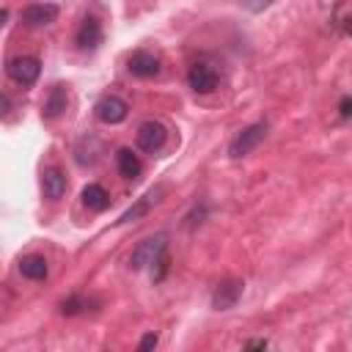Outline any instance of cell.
<instances>
[{
    "mask_svg": "<svg viewBox=\"0 0 352 352\" xmlns=\"http://www.w3.org/2000/svg\"><path fill=\"white\" fill-rule=\"evenodd\" d=\"M165 250H168V234H162V231L151 234V236L138 242V248L129 256V267L132 270H143L148 264H157L160 258H165Z\"/></svg>",
    "mask_w": 352,
    "mask_h": 352,
    "instance_id": "6da1fadb",
    "label": "cell"
},
{
    "mask_svg": "<svg viewBox=\"0 0 352 352\" xmlns=\"http://www.w3.org/2000/svg\"><path fill=\"white\" fill-rule=\"evenodd\" d=\"M264 138H267V124H264V121L245 126V129H242V132L228 143V157H234V160L248 157L253 148H258V143H261Z\"/></svg>",
    "mask_w": 352,
    "mask_h": 352,
    "instance_id": "7a4b0ae2",
    "label": "cell"
},
{
    "mask_svg": "<svg viewBox=\"0 0 352 352\" xmlns=\"http://www.w3.org/2000/svg\"><path fill=\"white\" fill-rule=\"evenodd\" d=\"M6 72H8V77H11L14 82H19V85L28 88V85H33V82L38 80L41 63H38V58H33V55H16V58L8 60Z\"/></svg>",
    "mask_w": 352,
    "mask_h": 352,
    "instance_id": "3957f363",
    "label": "cell"
},
{
    "mask_svg": "<svg viewBox=\"0 0 352 352\" xmlns=\"http://www.w3.org/2000/svg\"><path fill=\"white\" fill-rule=\"evenodd\" d=\"M135 140H138V148H140V151L154 154V151H160V148L165 146V140H168V129H165L160 121H143V124L138 126Z\"/></svg>",
    "mask_w": 352,
    "mask_h": 352,
    "instance_id": "277c9868",
    "label": "cell"
},
{
    "mask_svg": "<svg viewBox=\"0 0 352 352\" xmlns=\"http://www.w3.org/2000/svg\"><path fill=\"white\" fill-rule=\"evenodd\" d=\"M187 82H190V88H192L195 94H212V91L217 88V82H220V74H217L214 66L198 60V63L190 66V72H187Z\"/></svg>",
    "mask_w": 352,
    "mask_h": 352,
    "instance_id": "5b68a950",
    "label": "cell"
},
{
    "mask_svg": "<svg viewBox=\"0 0 352 352\" xmlns=\"http://www.w3.org/2000/svg\"><path fill=\"white\" fill-rule=\"evenodd\" d=\"M242 289H245V283H242L239 278H226V280H220L217 289L212 292V308H217V311L234 308V305L239 302V297H242Z\"/></svg>",
    "mask_w": 352,
    "mask_h": 352,
    "instance_id": "8992f818",
    "label": "cell"
},
{
    "mask_svg": "<svg viewBox=\"0 0 352 352\" xmlns=\"http://www.w3.org/2000/svg\"><path fill=\"white\" fill-rule=\"evenodd\" d=\"M126 113H129V104H126L121 96H116V94L102 96V99L96 102V116H99V121H104V124H121V121L126 118Z\"/></svg>",
    "mask_w": 352,
    "mask_h": 352,
    "instance_id": "52a82bcc",
    "label": "cell"
},
{
    "mask_svg": "<svg viewBox=\"0 0 352 352\" xmlns=\"http://www.w3.org/2000/svg\"><path fill=\"white\" fill-rule=\"evenodd\" d=\"M58 6L55 3H30V6H25L22 8V22L28 25V28H41V25H50V22H55V16H58Z\"/></svg>",
    "mask_w": 352,
    "mask_h": 352,
    "instance_id": "ba28073f",
    "label": "cell"
},
{
    "mask_svg": "<svg viewBox=\"0 0 352 352\" xmlns=\"http://www.w3.org/2000/svg\"><path fill=\"white\" fill-rule=\"evenodd\" d=\"M74 44H77L80 50H96V47L102 44V22H99L94 14H88V16L80 22V28H77V33H74Z\"/></svg>",
    "mask_w": 352,
    "mask_h": 352,
    "instance_id": "9c48e42d",
    "label": "cell"
},
{
    "mask_svg": "<svg viewBox=\"0 0 352 352\" xmlns=\"http://www.w3.org/2000/svg\"><path fill=\"white\" fill-rule=\"evenodd\" d=\"M126 69H129V74H135L140 80H148V77H154L160 72V58L146 52V50H138V52H132L126 58Z\"/></svg>",
    "mask_w": 352,
    "mask_h": 352,
    "instance_id": "30bf717a",
    "label": "cell"
},
{
    "mask_svg": "<svg viewBox=\"0 0 352 352\" xmlns=\"http://www.w3.org/2000/svg\"><path fill=\"white\" fill-rule=\"evenodd\" d=\"M41 190H44V198L60 201L63 192H66V176H63L58 168H47V170L41 173Z\"/></svg>",
    "mask_w": 352,
    "mask_h": 352,
    "instance_id": "8fae6325",
    "label": "cell"
},
{
    "mask_svg": "<svg viewBox=\"0 0 352 352\" xmlns=\"http://www.w3.org/2000/svg\"><path fill=\"white\" fill-rule=\"evenodd\" d=\"M19 272H22V278H28V280H44L47 272H50V267H47V258H44V256L28 253V256L19 258Z\"/></svg>",
    "mask_w": 352,
    "mask_h": 352,
    "instance_id": "7c38bea8",
    "label": "cell"
},
{
    "mask_svg": "<svg viewBox=\"0 0 352 352\" xmlns=\"http://www.w3.org/2000/svg\"><path fill=\"white\" fill-rule=\"evenodd\" d=\"M80 198H82V206L91 209V212H102L110 204V192L102 184H96V182L94 184H85L82 192H80Z\"/></svg>",
    "mask_w": 352,
    "mask_h": 352,
    "instance_id": "4fadbf2b",
    "label": "cell"
},
{
    "mask_svg": "<svg viewBox=\"0 0 352 352\" xmlns=\"http://www.w3.org/2000/svg\"><path fill=\"white\" fill-rule=\"evenodd\" d=\"M63 110H66V88L63 85H52L50 94H47V102H44L41 116L44 118H58Z\"/></svg>",
    "mask_w": 352,
    "mask_h": 352,
    "instance_id": "5bb4252c",
    "label": "cell"
},
{
    "mask_svg": "<svg viewBox=\"0 0 352 352\" xmlns=\"http://www.w3.org/2000/svg\"><path fill=\"white\" fill-rule=\"evenodd\" d=\"M99 154H102V143L91 135V138H82L80 143H77V148H74V160L80 162V165H94L96 160H99Z\"/></svg>",
    "mask_w": 352,
    "mask_h": 352,
    "instance_id": "9a60e30c",
    "label": "cell"
},
{
    "mask_svg": "<svg viewBox=\"0 0 352 352\" xmlns=\"http://www.w3.org/2000/svg\"><path fill=\"white\" fill-rule=\"evenodd\" d=\"M116 165H118V173H121L124 179L140 176V160H138V154H135L132 148H118V151H116Z\"/></svg>",
    "mask_w": 352,
    "mask_h": 352,
    "instance_id": "2e32d148",
    "label": "cell"
},
{
    "mask_svg": "<svg viewBox=\"0 0 352 352\" xmlns=\"http://www.w3.org/2000/svg\"><path fill=\"white\" fill-rule=\"evenodd\" d=\"M96 305H99V300H94V297H85V294H69V297L60 302V314H63V316H77V314L91 311V308H96Z\"/></svg>",
    "mask_w": 352,
    "mask_h": 352,
    "instance_id": "e0dca14e",
    "label": "cell"
},
{
    "mask_svg": "<svg viewBox=\"0 0 352 352\" xmlns=\"http://www.w3.org/2000/svg\"><path fill=\"white\" fill-rule=\"evenodd\" d=\"M157 195H160V190H148V192H146V195H143V198H140L135 206H129V209L121 214V220H118V223H132V220L143 217V214H146V212H148V209L157 204Z\"/></svg>",
    "mask_w": 352,
    "mask_h": 352,
    "instance_id": "ac0fdd59",
    "label": "cell"
},
{
    "mask_svg": "<svg viewBox=\"0 0 352 352\" xmlns=\"http://www.w3.org/2000/svg\"><path fill=\"white\" fill-rule=\"evenodd\" d=\"M204 217H206V204L195 206V209L184 217V226H187V228H195V226H201V223H204Z\"/></svg>",
    "mask_w": 352,
    "mask_h": 352,
    "instance_id": "d6986e66",
    "label": "cell"
},
{
    "mask_svg": "<svg viewBox=\"0 0 352 352\" xmlns=\"http://www.w3.org/2000/svg\"><path fill=\"white\" fill-rule=\"evenodd\" d=\"M157 333H143V338L138 341V349L135 352H154V346H157Z\"/></svg>",
    "mask_w": 352,
    "mask_h": 352,
    "instance_id": "ffe728a7",
    "label": "cell"
},
{
    "mask_svg": "<svg viewBox=\"0 0 352 352\" xmlns=\"http://www.w3.org/2000/svg\"><path fill=\"white\" fill-rule=\"evenodd\" d=\"M242 352H267V341H264V338H253V341L245 344Z\"/></svg>",
    "mask_w": 352,
    "mask_h": 352,
    "instance_id": "44dd1931",
    "label": "cell"
},
{
    "mask_svg": "<svg viewBox=\"0 0 352 352\" xmlns=\"http://www.w3.org/2000/svg\"><path fill=\"white\" fill-rule=\"evenodd\" d=\"M338 110H341V118H349L352 116V96H344L341 104H338Z\"/></svg>",
    "mask_w": 352,
    "mask_h": 352,
    "instance_id": "7402d4cb",
    "label": "cell"
},
{
    "mask_svg": "<svg viewBox=\"0 0 352 352\" xmlns=\"http://www.w3.org/2000/svg\"><path fill=\"white\" fill-rule=\"evenodd\" d=\"M349 33H352V25H349Z\"/></svg>",
    "mask_w": 352,
    "mask_h": 352,
    "instance_id": "603a6c76",
    "label": "cell"
}]
</instances>
